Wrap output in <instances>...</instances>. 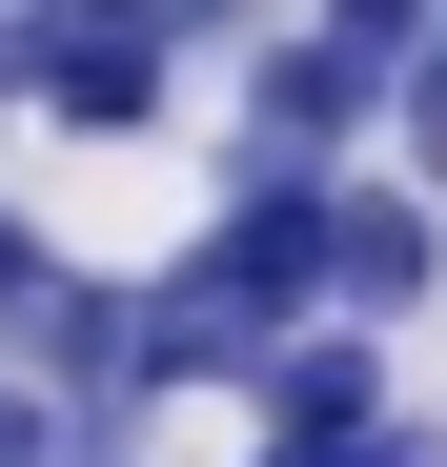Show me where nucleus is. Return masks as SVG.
Instances as JSON below:
<instances>
[{
    "mask_svg": "<svg viewBox=\"0 0 447 467\" xmlns=\"http://www.w3.org/2000/svg\"><path fill=\"white\" fill-rule=\"evenodd\" d=\"M183 0H41L21 21V122L41 142H163L183 122Z\"/></svg>",
    "mask_w": 447,
    "mask_h": 467,
    "instance_id": "obj_1",
    "label": "nucleus"
},
{
    "mask_svg": "<svg viewBox=\"0 0 447 467\" xmlns=\"http://www.w3.org/2000/svg\"><path fill=\"white\" fill-rule=\"evenodd\" d=\"M326 244H346V163L224 142V203L183 223V285H224L244 326H326Z\"/></svg>",
    "mask_w": 447,
    "mask_h": 467,
    "instance_id": "obj_2",
    "label": "nucleus"
},
{
    "mask_svg": "<svg viewBox=\"0 0 447 467\" xmlns=\"http://www.w3.org/2000/svg\"><path fill=\"white\" fill-rule=\"evenodd\" d=\"M0 366H41L82 447H142V407H163V386H142V285L122 265H41V305L0 326Z\"/></svg>",
    "mask_w": 447,
    "mask_h": 467,
    "instance_id": "obj_3",
    "label": "nucleus"
},
{
    "mask_svg": "<svg viewBox=\"0 0 447 467\" xmlns=\"http://www.w3.org/2000/svg\"><path fill=\"white\" fill-rule=\"evenodd\" d=\"M224 142H285V163H387V82H366L326 21H265V41H224Z\"/></svg>",
    "mask_w": 447,
    "mask_h": 467,
    "instance_id": "obj_4",
    "label": "nucleus"
},
{
    "mask_svg": "<svg viewBox=\"0 0 447 467\" xmlns=\"http://www.w3.org/2000/svg\"><path fill=\"white\" fill-rule=\"evenodd\" d=\"M447 305V203L407 183V163H346V244H326V326H427Z\"/></svg>",
    "mask_w": 447,
    "mask_h": 467,
    "instance_id": "obj_5",
    "label": "nucleus"
},
{
    "mask_svg": "<svg viewBox=\"0 0 447 467\" xmlns=\"http://www.w3.org/2000/svg\"><path fill=\"white\" fill-rule=\"evenodd\" d=\"M366 407H407V386H387V326H285L244 366V447H306V427H366Z\"/></svg>",
    "mask_w": 447,
    "mask_h": 467,
    "instance_id": "obj_6",
    "label": "nucleus"
},
{
    "mask_svg": "<svg viewBox=\"0 0 447 467\" xmlns=\"http://www.w3.org/2000/svg\"><path fill=\"white\" fill-rule=\"evenodd\" d=\"M387 163H407V183L447 203V21H427V41L387 61Z\"/></svg>",
    "mask_w": 447,
    "mask_h": 467,
    "instance_id": "obj_7",
    "label": "nucleus"
},
{
    "mask_svg": "<svg viewBox=\"0 0 447 467\" xmlns=\"http://www.w3.org/2000/svg\"><path fill=\"white\" fill-rule=\"evenodd\" d=\"M244 467H447L427 407H366V427H306V447H244Z\"/></svg>",
    "mask_w": 447,
    "mask_h": 467,
    "instance_id": "obj_8",
    "label": "nucleus"
},
{
    "mask_svg": "<svg viewBox=\"0 0 447 467\" xmlns=\"http://www.w3.org/2000/svg\"><path fill=\"white\" fill-rule=\"evenodd\" d=\"M0 467H82V427H61V386H41V366H0Z\"/></svg>",
    "mask_w": 447,
    "mask_h": 467,
    "instance_id": "obj_9",
    "label": "nucleus"
},
{
    "mask_svg": "<svg viewBox=\"0 0 447 467\" xmlns=\"http://www.w3.org/2000/svg\"><path fill=\"white\" fill-rule=\"evenodd\" d=\"M41 265H61V244H41V203L0 183V326H21V305H41Z\"/></svg>",
    "mask_w": 447,
    "mask_h": 467,
    "instance_id": "obj_10",
    "label": "nucleus"
},
{
    "mask_svg": "<svg viewBox=\"0 0 447 467\" xmlns=\"http://www.w3.org/2000/svg\"><path fill=\"white\" fill-rule=\"evenodd\" d=\"M265 21H285V0H183V41H203V61H224V41H265Z\"/></svg>",
    "mask_w": 447,
    "mask_h": 467,
    "instance_id": "obj_11",
    "label": "nucleus"
},
{
    "mask_svg": "<svg viewBox=\"0 0 447 467\" xmlns=\"http://www.w3.org/2000/svg\"><path fill=\"white\" fill-rule=\"evenodd\" d=\"M82 467H142V447H82Z\"/></svg>",
    "mask_w": 447,
    "mask_h": 467,
    "instance_id": "obj_12",
    "label": "nucleus"
},
{
    "mask_svg": "<svg viewBox=\"0 0 447 467\" xmlns=\"http://www.w3.org/2000/svg\"><path fill=\"white\" fill-rule=\"evenodd\" d=\"M0 21H41V0H0Z\"/></svg>",
    "mask_w": 447,
    "mask_h": 467,
    "instance_id": "obj_13",
    "label": "nucleus"
}]
</instances>
